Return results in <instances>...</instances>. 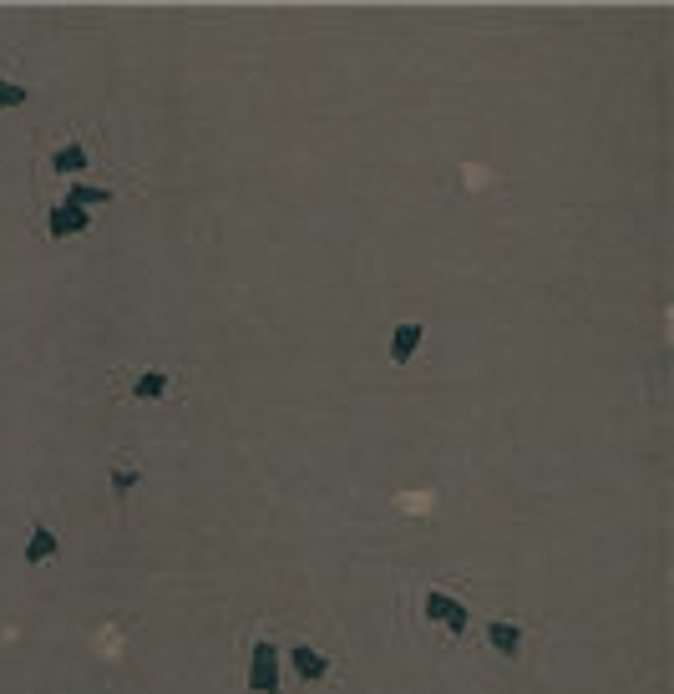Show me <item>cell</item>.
Returning <instances> with one entry per match:
<instances>
[{
  "mask_svg": "<svg viewBox=\"0 0 674 694\" xmlns=\"http://www.w3.org/2000/svg\"><path fill=\"white\" fill-rule=\"evenodd\" d=\"M26 87L21 82H11V76H0V112H11V107H26Z\"/></svg>",
  "mask_w": 674,
  "mask_h": 694,
  "instance_id": "cell-11",
  "label": "cell"
},
{
  "mask_svg": "<svg viewBox=\"0 0 674 694\" xmlns=\"http://www.w3.org/2000/svg\"><path fill=\"white\" fill-rule=\"evenodd\" d=\"M112 487H117V497H127L137 487V472L132 467H112Z\"/></svg>",
  "mask_w": 674,
  "mask_h": 694,
  "instance_id": "cell-12",
  "label": "cell"
},
{
  "mask_svg": "<svg viewBox=\"0 0 674 694\" xmlns=\"http://www.w3.org/2000/svg\"><path fill=\"white\" fill-rule=\"evenodd\" d=\"M82 228H92V213L77 208V203H56L51 218H46V234L51 239H66V234H82Z\"/></svg>",
  "mask_w": 674,
  "mask_h": 694,
  "instance_id": "cell-3",
  "label": "cell"
},
{
  "mask_svg": "<svg viewBox=\"0 0 674 694\" xmlns=\"http://www.w3.org/2000/svg\"><path fill=\"white\" fill-rule=\"evenodd\" d=\"M487 644H492L502 659H517V649H522V629L507 624V619H492V624H487Z\"/></svg>",
  "mask_w": 674,
  "mask_h": 694,
  "instance_id": "cell-5",
  "label": "cell"
},
{
  "mask_svg": "<svg viewBox=\"0 0 674 694\" xmlns=\"http://www.w3.org/2000/svg\"><path fill=\"white\" fill-rule=\"evenodd\" d=\"M51 173H87V147L82 142H61L51 152Z\"/></svg>",
  "mask_w": 674,
  "mask_h": 694,
  "instance_id": "cell-7",
  "label": "cell"
},
{
  "mask_svg": "<svg viewBox=\"0 0 674 694\" xmlns=\"http://www.w3.org/2000/svg\"><path fill=\"white\" fill-rule=\"evenodd\" d=\"M421 608H426V619H431V624H441L446 634H467V619H472V613H467L452 593H426V603H421Z\"/></svg>",
  "mask_w": 674,
  "mask_h": 694,
  "instance_id": "cell-2",
  "label": "cell"
},
{
  "mask_svg": "<svg viewBox=\"0 0 674 694\" xmlns=\"http://www.w3.org/2000/svg\"><path fill=\"white\" fill-rule=\"evenodd\" d=\"M421 335H426V330H421L416 320H406V325H396V330H391V360H396V365H406V360L416 355V345H421Z\"/></svg>",
  "mask_w": 674,
  "mask_h": 694,
  "instance_id": "cell-6",
  "label": "cell"
},
{
  "mask_svg": "<svg viewBox=\"0 0 674 694\" xmlns=\"http://www.w3.org/2000/svg\"><path fill=\"white\" fill-rule=\"evenodd\" d=\"M56 548H61V537H56L46 522H36V527H31V543H26V563H46Z\"/></svg>",
  "mask_w": 674,
  "mask_h": 694,
  "instance_id": "cell-8",
  "label": "cell"
},
{
  "mask_svg": "<svg viewBox=\"0 0 674 694\" xmlns=\"http://www.w3.org/2000/svg\"><path fill=\"white\" fill-rule=\"evenodd\" d=\"M249 694H279V649H274V639H254V649H249Z\"/></svg>",
  "mask_w": 674,
  "mask_h": 694,
  "instance_id": "cell-1",
  "label": "cell"
},
{
  "mask_svg": "<svg viewBox=\"0 0 674 694\" xmlns=\"http://www.w3.org/2000/svg\"><path fill=\"white\" fill-rule=\"evenodd\" d=\"M289 664H294V674L305 679V684H320V679L330 674V659H325L315 644H294V649H289Z\"/></svg>",
  "mask_w": 674,
  "mask_h": 694,
  "instance_id": "cell-4",
  "label": "cell"
},
{
  "mask_svg": "<svg viewBox=\"0 0 674 694\" xmlns=\"http://www.w3.org/2000/svg\"><path fill=\"white\" fill-rule=\"evenodd\" d=\"M163 391H168V370H142L132 380V396L137 401H163Z\"/></svg>",
  "mask_w": 674,
  "mask_h": 694,
  "instance_id": "cell-9",
  "label": "cell"
},
{
  "mask_svg": "<svg viewBox=\"0 0 674 694\" xmlns=\"http://www.w3.org/2000/svg\"><path fill=\"white\" fill-rule=\"evenodd\" d=\"M66 203L97 208V203H112V193H107V188H87V183H71V188H66Z\"/></svg>",
  "mask_w": 674,
  "mask_h": 694,
  "instance_id": "cell-10",
  "label": "cell"
}]
</instances>
